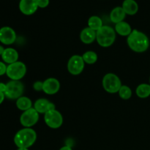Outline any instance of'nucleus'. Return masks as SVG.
Returning <instances> with one entry per match:
<instances>
[{"instance_id": "9b49d317", "label": "nucleus", "mask_w": 150, "mask_h": 150, "mask_svg": "<svg viewBox=\"0 0 150 150\" xmlns=\"http://www.w3.org/2000/svg\"><path fill=\"white\" fill-rule=\"evenodd\" d=\"M60 89V83L55 78H48L43 81L42 92L48 95L57 94Z\"/></svg>"}, {"instance_id": "20e7f679", "label": "nucleus", "mask_w": 150, "mask_h": 150, "mask_svg": "<svg viewBox=\"0 0 150 150\" xmlns=\"http://www.w3.org/2000/svg\"><path fill=\"white\" fill-rule=\"evenodd\" d=\"M102 85L105 91L111 94L118 92L121 86H122L119 76L112 73H107L103 76L102 80Z\"/></svg>"}, {"instance_id": "7ed1b4c3", "label": "nucleus", "mask_w": 150, "mask_h": 150, "mask_svg": "<svg viewBox=\"0 0 150 150\" xmlns=\"http://www.w3.org/2000/svg\"><path fill=\"white\" fill-rule=\"evenodd\" d=\"M117 38L115 29L109 26H103L97 31L96 40L100 46L103 48H108L114 43Z\"/></svg>"}, {"instance_id": "ddd939ff", "label": "nucleus", "mask_w": 150, "mask_h": 150, "mask_svg": "<svg viewBox=\"0 0 150 150\" xmlns=\"http://www.w3.org/2000/svg\"><path fill=\"white\" fill-rule=\"evenodd\" d=\"M97 32L90 29L89 27H86L81 32L80 40L83 43L91 44L96 40Z\"/></svg>"}, {"instance_id": "c85d7f7f", "label": "nucleus", "mask_w": 150, "mask_h": 150, "mask_svg": "<svg viewBox=\"0 0 150 150\" xmlns=\"http://www.w3.org/2000/svg\"><path fill=\"white\" fill-rule=\"evenodd\" d=\"M59 150H73L72 148L69 146H64L62 147H61L59 149Z\"/></svg>"}, {"instance_id": "f3484780", "label": "nucleus", "mask_w": 150, "mask_h": 150, "mask_svg": "<svg viewBox=\"0 0 150 150\" xmlns=\"http://www.w3.org/2000/svg\"><path fill=\"white\" fill-rule=\"evenodd\" d=\"M115 32L120 36L128 37L132 32V28L128 23L125 21H122L115 25Z\"/></svg>"}, {"instance_id": "2f4dec72", "label": "nucleus", "mask_w": 150, "mask_h": 150, "mask_svg": "<svg viewBox=\"0 0 150 150\" xmlns=\"http://www.w3.org/2000/svg\"><path fill=\"white\" fill-rule=\"evenodd\" d=\"M149 84H150V78H149Z\"/></svg>"}, {"instance_id": "5701e85b", "label": "nucleus", "mask_w": 150, "mask_h": 150, "mask_svg": "<svg viewBox=\"0 0 150 150\" xmlns=\"http://www.w3.org/2000/svg\"><path fill=\"white\" fill-rule=\"evenodd\" d=\"M120 98L125 100H129L132 97V90L127 85H122L118 92Z\"/></svg>"}, {"instance_id": "a211bd4d", "label": "nucleus", "mask_w": 150, "mask_h": 150, "mask_svg": "<svg viewBox=\"0 0 150 150\" xmlns=\"http://www.w3.org/2000/svg\"><path fill=\"white\" fill-rule=\"evenodd\" d=\"M50 101L48 100L45 98H39L37 100L34 104L33 108L38 111L39 114H44L48 111V104H49Z\"/></svg>"}, {"instance_id": "4be33fe9", "label": "nucleus", "mask_w": 150, "mask_h": 150, "mask_svg": "<svg viewBox=\"0 0 150 150\" xmlns=\"http://www.w3.org/2000/svg\"><path fill=\"white\" fill-rule=\"evenodd\" d=\"M82 57H83V59L84 61V62L88 64H95L98 61V54L93 51H86V52L83 54Z\"/></svg>"}, {"instance_id": "c756f323", "label": "nucleus", "mask_w": 150, "mask_h": 150, "mask_svg": "<svg viewBox=\"0 0 150 150\" xmlns=\"http://www.w3.org/2000/svg\"><path fill=\"white\" fill-rule=\"evenodd\" d=\"M4 49H5V48H4V47L1 46V45H0V56L2 55V54L4 53Z\"/></svg>"}, {"instance_id": "f257e3e1", "label": "nucleus", "mask_w": 150, "mask_h": 150, "mask_svg": "<svg viewBox=\"0 0 150 150\" xmlns=\"http://www.w3.org/2000/svg\"><path fill=\"white\" fill-rule=\"evenodd\" d=\"M129 48L136 53H144L149 48V40L146 34L137 29L132 31L127 38Z\"/></svg>"}, {"instance_id": "6e6552de", "label": "nucleus", "mask_w": 150, "mask_h": 150, "mask_svg": "<svg viewBox=\"0 0 150 150\" xmlns=\"http://www.w3.org/2000/svg\"><path fill=\"white\" fill-rule=\"evenodd\" d=\"M40 118V114L34 108H31L23 111L20 117V122L23 127H30L38 123Z\"/></svg>"}, {"instance_id": "a878e982", "label": "nucleus", "mask_w": 150, "mask_h": 150, "mask_svg": "<svg viewBox=\"0 0 150 150\" xmlns=\"http://www.w3.org/2000/svg\"><path fill=\"white\" fill-rule=\"evenodd\" d=\"M7 66H6V64H4V62H0V76L6 74V72H7Z\"/></svg>"}, {"instance_id": "0eeeda50", "label": "nucleus", "mask_w": 150, "mask_h": 150, "mask_svg": "<svg viewBox=\"0 0 150 150\" xmlns=\"http://www.w3.org/2000/svg\"><path fill=\"white\" fill-rule=\"evenodd\" d=\"M44 121L50 128L58 129L62 125L63 117L57 110L48 111L44 114Z\"/></svg>"}, {"instance_id": "aec40b11", "label": "nucleus", "mask_w": 150, "mask_h": 150, "mask_svg": "<svg viewBox=\"0 0 150 150\" xmlns=\"http://www.w3.org/2000/svg\"><path fill=\"white\" fill-rule=\"evenodd\" d=\"M136 93L139 98L144 99L150 96V84L142 83L139 85L136 89Z\"/></svg>"}, {"instance_id": "9d476101", "label": "nucleus", "mask_w": 150, "mask_h": 150, "mask_svg": "<svg viewBox=\"0 0 150 150\" xmlns=\"http://www.w3.org/2000/svg\"><path fill=\"white\" fill-rule=\"evenodd\" d=\"M16 40V33L13 28L3 26L0 29V42L4 45H11Z\"/></svg>"}, {"instance_id": "7c9ffc66", "label": "nucleus", "mask_w": 150, "mask_h": 150, "mask_svg": "<svg viewBox=\"0 0 150 150\" xmlns=\"http://www.w3.org/2000/svg\"><path fill=\"white\" fill-rule=\"evenodd\" d=\"M17 150H29L28 148H18Z\"/></svg>"}, {"instance_id": "b1692460", "label": "nucleus", "mask_w": 150, "mask_h": 150, "mask_svg": "<svg viewBox=\"0 0 150 150\" xmlns=\"http://www.w3.org/2000/svg\"><path fill=\"white\" fill-rule=\"evenodd\" d=\"M42 86H43V81H37L36 82L33 83V89L35 91H42Z\"/></svg>"}, {"instance_id": "cd10ccee", "label": "nucleus", "mask_w": 150, "mask_h": 150, "mask_svg": "<svg viewBox=\"0 0 150 150\" xmlns=\"http://www.w3.org/2000/svg\"><path fill=\"white\" fill-rule=\"evenodd\" d=\"M4 98H5V95H4V94L3 93V92H0V105H1V104L2 103L3 101H4Z\"/></svg>"}, {"instance_id": "bb28decb", "label": "nucleus", "mask_w": 150, "mask_h": 150, "mask_svg": "<svg viewBox=\"0 0 150 150\" xmlns=\"http://www.w3.org/2000/svg\"><path fill=\"white\" fill-rule=\"evenodd\" d=\"M6 90V83H0V92L4 93Z\"/></svg>"}, {"instance_id": "39448f33", "label": "nucleus", "mask_w": 150, "mask_h": 150, "mask_svg": "<svg viewBox=\"0 0 150 150\" xmlns=\"http://www.w3.org/2000/svg\"><path fill=\"white\" fill-rule=\"evenodd\" d=\"M26 73V66L22 62L17 61L13 64H8L6 75L13 81H20Z\"/></svg>"}, {"instance_id": "2eb2a0df", "label": "nucleus", "mask_w": 150, "mask_h": 150, "mask_svg": "<svg viewBox=\"0 0 150 150\" xmlns=\"http://www.w3.org/2000/svg\"><path fill=\"white\" fill-rule=\"evenodd\" d=\"M126 13L124 11L122 7H117L111 10L110 13V19L111 22L115 24L120 23V22L124 21V19L125 18Z\"/></svg>"}, {"instance_id": "dca6fc26", "label": "nucleus", "mask_w": 150, "mask_h": 150, "mask_svg": "<svg viewBox=\"0 0 150 150\" xmlns=\"http://www.w3.org/2000/svg\"><path fill=\"white\" fill-rule=\"evenodd\" d=\"M125 12L126 15L133 16L136 14L139 10V5L135 0H125L122 7Z\"/></svg>"}, {"instance_id": "412c9836", "label": "nucleus", "mask_w": 150, "mask_h": 150, "mask_svg": "<svg viewBox=\"0 0 150 150\" xmlns=\"http://www.w3.org/2000/svg\"><path fill=\"white\" fill-rule=\"evenodd\" d=\"M103 25V21L99 16H92L88 20V27L93 29L95 31H98L100 29Z\"/></svg>"}, {"instance_id": "1a4fd4ad", "label": "nucleus", "mask_w": 150, "mask_h": 150, "mask_svg": "<svg viewBox=\"0 0 150 150\" xmlns=\"http://www.w3.org/2000/svg\"><path fill=\"white\" fill-rule=\"evenodd\" d=\"M85 62L82 56L73 55L69 59L67 67L69 73L73 76H78L83 72Z\"/></svg>"}, {"instance_id": "f03ea898", "label": "nucleus", "mask_w": 150, "mask_h": 150, "mask_svg": "<svg viewBox=\"0 0 150 150\" xmlns=\"http://www.w3.org/2000/svg\"><path fill=\"white\" fill-rule=\"evenodd\" d=\"M36 140V131L31 127H25L18 130L14 136V143L18 148L29 149L35 143Z\"/></svg>"}, {"instance_id": "6ab92c4d", "label": "nucleus", "mask_w": 150, "mask_h": 150, "mask_svg": "<svg viewBox=\"0 0 150 150\" xmlns=\"http://www.w3.org/2000/svg\"><path fill=\"white\" fill-rule=\"evenodd\" d=\"M16 106L21 111H26L32 108V102L28 97L21 96L16 100Z\"/></svg>"}, {"instance_id": "393cba45", "label": "nucleus", "mask_w": 150, "mask_h": 150, "mask_svg": "<svg viewBox=\"0 0 150 150\" xmlns=\"http://www.w3.org/2000/svg\"><path fill=\"white\" fill-rule=\"evenodd\" d=\"M38 7L40 8H45L49 4V0H37Z\"/></svg>"}, {"instance_id": "423d86ee", "label": "nucleus", "mask_w": 150, "mask_h": 150, "mask_svg": "<svg viewBox=\"0 0 150 150\" xmlns=\"http://www.w3.org/2000/svg\"><path fill=\"white\" fill-rule=\"evenodd\" d=\"M23 90L24 86L21 81L11 80L6 83V90L4 94L8 99L16 100L22 96Z\"/></svg>"}, {"instance_id": "f8f14e48", "label": "nucleus", "mask_w": 150, "mask_h": 150, "mask_svg": "<svg viewBox=\"0 0 150 150\" xmlns=\"http://www.w3.org/2000/svg\"><path fill=\"white\" fill-rule=\"evenodd\" d=\"M38 8L37 0H21L19 9L23 14L31 16L37 11Z\"/></svg>"}, {"instance_id": "4468645a", "label": "nucleus", "mask_w": 150, "mask_h": 150, "mask_svg": "<svg viewBox=\"0 0 150 150\" xmlns=\"http://www.w3.org/2000/svg\"><path fill=\"white\" fill-rule=\"evenodd\" d=\"M1 59L4 63L13 64L18 59V53L13 48H7L4 49V53L1 55Z\"/></svg>"}]
</instances>
